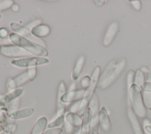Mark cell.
Segmentation results:
<instances>
[{
	"label": "cell",
	"instance_id": "ac0fdd59",
	"mask_svg": "<svg viewBox=\"0 0 151 134\" xmlns=\"http://www.w3.org/2000/svg\"><path fill=\"white\" fill-rule=\"evenodd\" d=\"M91 110L87 107L83 116V122L80 127V134H90Z\"/></svg>",
	"mask_w": 151,
	"mask_h": 134
},
{
	"label": "cell",
	"instance_id": "484cf974",
	"mask_svg": "<svg viewBox=\"0 0 151 134\" xmlns=\"http://www.w3.org/2000/svg\"><path fill=\"white\" fill-rule=\"evenodd\" d=\"M14 120L9 119V120L7 122V123L5 126V130L6 133H12L15 131V130L17 129V125L14 123Z\"/></svg>",
	"mask_w": 151,
	"mask_h": 134
},
{
	"label": "cell",
	"instance_id": "ffe728a7",
	"mask_svg": "<svg viewBox=\"0 0 151 134\" xmlns=\"http://www.w3.org/2000/svg\"><path fill=\"white\" fill-rule=\"evenodd\" d=\"M65 120L76 127L80 128L83 122V117L77 113L68 112L65 115Z\"/></svg>",
	"mask_w": 151,
	"mask_h": 134
},
{
	"label": "cell",
	"instance_id": "9a60e30c",
	"mask_svg": "<svg viewBox=\"0 0 151 134\" xmlns=\"http://www.w3.org/2000/svg\"><path fill=\"white\" fill-rule=\"evenodd\" d=\"M24 92L23 88H18L13 90L8 93L0 97V107H2L7 104L17 99L18 97L22 94Z\"/></svg>",
	"mask_w": 151,
	"mask_h": 134
},
{
	"label": "cell",
	"instance_id": "2e32d148",
	"mask_svg": "<svg viewBox=\"0 0 151 134\" xmlns=\"http://www.w3.org/2000/svg\"><path fill=\"white\" fill-rule=\"evenodd\" d=\"M34 113V110L33 108L28 107L19 110H16L14 112H10L8 114V117L12 120L22 119L30 117L33 115Z\"/></svg>",
	"mask_w": 151,
	"mask_h": 134
},
{
	"label": "cell",
	"instance_id": "8fae6325",
	"mask_svg": "<svg viewBox=\"0 0 151 134\" xmlns=\"http://www.w3.org/2000/svg\"><path fill=\"white\" fill-rule=\"evenodd\" d=\"M67 91V87L65 83L61 81L58 87L57 94V107H56V116H59L64 114L65 104L60 100L61 96Z\"/></svg>",
	"mask_w": 151,
	"mask_h": 134
},
{
	"label": "cell",
	"instance_id": "836d02e7",
	"mask_svg": "<svg viewBox=\"0 0 151 134\" xmlns=\"http://www.w3.org/2000/svg\"><path fill=\"white\" fill-rule=\"evenodd\" d=\"M19 104V100L16 99V100H14L13 102H12V103L9 105V107L8 109L10 110L11 111V112H14V111H15V110H16V109L18 107Z\"/></svg>",
	"mask_w": 151,
	"mask_h": 134
},
{
	"label": "cell",
	"instance_id": "60d3db41",
	"mask_svg": "<svg viewBox=\"0 0 151 134\" xmlns=\"http://www.w3.org/2000/svg\"><path fill=\"white\" fill-rule=\"evenodd\" d=\"M19 6L17 5V4H14L13 5H12V9L14 11H15V12H17V11H18V10H19Z\"/></svg>",
	"mask_w": 151,
	"mask_h": 134
},
{
	"label": "cell",
	"instance_id": "4fadbf2b",
	"mask_svg": "<svg viewBox=\"0 0 151 134\" xmlns=\"http://www.w3.org/2000/svg\"><path fill=\"white\" fill-rule=\"evenodd\" d=\"M127 116L134 134H145L144 130L138 119L137 116L135 115L130 107L127 109Z\"/></svg>",
	"mask_w": 151,
	"mask_h": 134
},
{
	"label": "cell",
	"instance_id": "b9f144b4",
	"mask_svg": "<svg viewBox=\"0 0 151 134\" xmlns=\"http://www.w3.org/2000/svg\"><path fill=\"white\" fill-rule=\"evenodd\" d=\"M146 79L149 82H151V71H149L146 75Z\"/></svg>",
	"mask_w": 151,
	"mask_h": 134
},
{
	"label": "cell",
	"instance_id": "ab89813d",
	"mask_svg": "<svg viewBox=\"0 0 151 134\" xmlns=\"http://www.w3.org/2000/svg\"><path fill=\"white\" fill-rule=\"evenodd\" d=\"M105 3V1L104 0H96L94 1V4L96 5V6L100 8Z\"/></svg>",
	"mask_w": 151,
	"mask_h": 134
},
{
	"label": "cell",
	"instance_id": "f546056e",
	"mask_svg": "<svg viewBox=\"0 0 151 134\" xmlns=\"http://www.w3.org/2000/svg\"><path fill=\"white\" fill-rule=\"evenodd\" d=\"M91 83V77L88 76H84L81 80V85L84 89H86Z\"/></svg>",
	"mask_w": 151,
	"mask_h": 134
},
{
	"label": "cell",
	"instance_id": "e0dca14e",
	"mask_svg": "<svg viewBox=\"0 0 151 134\" xmlns=\"http://www.w3.org/2000/svg\"><path fill=\"white\" fill-rule=\"evenodd\" d=\"M31 32L32 34L38 38H40L48 36L51 32V28L46 24H40L33 27Z\"/></svg>",
	"mask_w": 151,
	"mask_h": 134
},
{
	"label": "cell",
	"instance_id": "3957f363",
	"mask_svg": "<svg viewBox=\"0 0 151 134\" xmlns=\"http://www.w3.org/2000/svg\"><path fill=\"white\" fill-rule=\"evenodd\" d=\"M129 100L131 108L137 117L145 118L146 116V108L143 103L142 90L135 84H132L128 89Z\"/></svg>",
	"mask_w": 151,
	"mask_h": 134
},
{
	"label": "cell",
	"instance_id": "d6986e66",
	"mask_svg": "<svg viewBox=\"0 0 151 134\" xmlns=\"http://www.w3.org/2000/svg\"><path fill=\"white\" fill-rule=\"evenodd\" d=\"M85 60H86V58L84 55H80L77 59L71 74V77L73 80H76L79 78L82 72V70L83 69L84 65L85 63Z\"/></svg>",
	"mask_w": 151,
	"mask_h": 134
},
{
	"label": "cell",
	"instance_id": "f1b7e54d",
	"mask_svg": "<svg viewBox=\"0 0 151 134\" xmlns=\"http://www.w3.org/2000/svg\"><path fill=\"white\" fill-rule=\"evenodd\" d=\"M27 70L28 73L30 81H33L37 76V67H31L27 68Z\"/></svg>",
	"mask_w": 151,
	"mask_h": 134
},
{
	"label": "cell",
	"instance_id": "d6a6232c",
	"mask_svg": "<svg viewBox=\"0 0 151 134\" xmlns=\"http://www.w3.org/2000/svg\"><path fill=\"white\" fill-rule=\"evenodd\" d=\"M140 88L142 91L151 92V82L145 81Z\"/></svg>",
	"mask_w": 151,
	"mask_h": 134
},
{
	"label": "cell",
	"instance_id": "30bf717a",
	"mask_svg": "<svg viewBox=\"0 0 151 134\" xmlns=\"http://www.w3.org/2000/svg\"><path fill=\"white\" fill-rule=\"evenodd\" d=\"M118 30L119 22L117 21H113L109 25L106 31L103 40V44L104 46H109L112 43Z\"/></svg>",
	"mask_w": 151,
	"mask_h": 134
},
{
	"label": "cell",
	"instance_id": "f35d334b",
	"mask_svg": "<svg viewBox=\"0 0 151 134\" xmlns=\"http://www.w3.org/2000/svg\"><path fill=\"white\" fill-rule=\"evenodd\" d=\"M12 43L10 41L9 37L7 38L2 39L0 38V46H3V45H12Z\"/></svg>",
	"mask_w": 151,
	"mask_h": 134
},
{
	"label": "cell",
	"instance_id": "ba28073f",
	"mask_svg": "<svg viewBox=\"0 0 151 134\" xmlns=\"http://www.w3.org/2000/svg\"><path fill=\"white\" fill-rule=\"evenodd\" d=\"M10 27L11 29L14 32V33H16L28 40L34 41L43 47L45 46V43L43 41V40L34 37L32 34L31 31L26 28L25 27H24L15 22H12L10 24Z\"/></svg>",
	"mask_w": 151,
	"mask_h": 134
},
{
	"label": "cell",
	"instance_id": "5bb4252c",
	"mask_svg": "<svg viewBox=\"0 0 151 134\" xmlns=\"http://www.w3.org/2000/svg\"><path fill=\"white\" fill-rule=\"evenodd\" d=\"M99 125L102 130L109 133L111 130V122L108 112L104 106H103L99 111Z\"/></svg>",
	"mask_w": 151,
	"mask_h": 134
},
{
	"label": "cell",
	"instance_id": "44dd1931",
	"mask_svg": "<svg viewBox=\"0 0 151 134\" xmlns=\"http://www.w3.org/2000/svg\"><path fill=\"white\" fill-rule=\"evenodd\" d=\"M47 119L45 116L40 117L35 122L31 134H42L47 127Z\"/></svg>",
	"mask_w": 151,
	"mask_h": 134
},
{
	"label": "cell",
	"instance_id": "7bdbcfd3",
	"mask_svg": "<svg viewBox=\"0 0 151 134\" xmlns=\"http://www.w3.org/2000/svg\"><path fill=\"white\" fill-rule=\"evenodd\" d=\"M76 89V84L75 83H72L70 87V89L68 91H73V90H75Z\"/></svg>",
	"mask_w": 151,
	"mask_h": 134
},
{
	"label": "cell",
	"instance_id": "1f68e13d",
	"mask_svg": "<svg viewBox=\"0 0 151 134\" xmlns=\"http://www.w3.org/2000/svg\"><path fill=\"white\" fill-rule=\"evenodd\" d=\"M62 132V129L60 128H50L44 132L42 134H61Z\"/></svg>",
	"mask_w": 151,
	"mask_h": 134
},
{
	"label": "cell",
	"instance_id": "74e56055",
	"mask_svg": "<svg viewBox=\"0 0 151 134\" xmlns=\"http://www.w3.org/2000/svg\"><path fill=\"white\" fill-rule=\"evenodd\" d=\"M134 8L137 11L141 9V2L140 1H129Z\"/></svg>",
	"mask_w": 151,
	"mask_h": 134
},
{
	"label": "cell",
	"instance_id": "bcb514c9",
	"mask_svg": "<svg viewBox=\"0 0 151 134\" xmlns=\"http://www.w3.org/2000/svg\"><path fill=\"white\" fill-rule=\"evenodd\" d=\"M2 17V14H1V13L0 12V19Z\"/></svg>",
	"mask_w": 151,
	"mask_h": 134
},
{
	"label": "cell",
	"instance_id": "277c9868",
	"mask_svg": "<svg viewBox=\"0 0 151 134\" xmlns=\"http://www.w3.org/2000/svg\"><path fill=\"white\" fill-rule=\"evenodd\" d=\"M101 68L100 66H97L91 75V83L89 86L86 89L85 94L83 99L81 100V103L77 113L80 116H83L86 109L88 107L89 103L95 94L96 89L98 85L99 80L100 76Z\"/></svg>",
	"mask_w": 151,
	"mask_h": 134
},
{
	"label": "cell",
	"instance_id": "d4e9b609",
	"mask_svg": "<svg viewBox=\"0 0 151 134\" xmlns=\"http://www.w3.org/2000/svg\"><path fill=\"white\" fill-rule=\"evenodd\" d=\"M64 128L65 131L68 134H74L75 133L80 130V128L76 127L65 120L64 123Z\"/></svg>",
	"mask_w": 151,
	"mask_h": 134
},
{
	"label": "cell",
	"instance_id": "5b68a950",
	"mask_svg": "<svg viewBox=\"0 0 151 134\" xmlns=\"http://www.w3.org/2000/svg\"><path fill=\"white\" fill-rule=\"evenodd\" d=\"M88 107L91 110L90 134H99L100 103L96 94H94L91 99Z\"/></svg>",
	"mask_w": 151,
	"mask_h": 134
},
{
	"label": "cell",
	"instance_id": "4dcf8cb0",
	"mask_svg": "<svg viewBox=\"0 0 151 134\" xmlns=\"http://www.w3.org/2000/svg\"><path fill=\"white\" fill-rule=\"evenodd\" d=\"M42 22V19L41 18H38V19L34 20L33 21L28 23L27 25H25V28L31 31L33 27H34L38 25L41 24Z\"/></svg>",
	"mask_w": 151,
	"mask_h": 134
},
{
	"label": "cell",
	"instance_id": "7c38bea8",
	"mask_svg": "<svg viewBox=\"0 0 151 134\" xmlns=\"http://www.w3.org/2000/svg\"><path fill=\"white\" fill-rule=\"evenodd\" d=\"M30 81L29 76L27 70L20 74L18 76L11 79L7 83V87L9 89H16L28 81Z\"/></svg>",
	"mask_w": 151,
	"mask_h": 134
},
{
	"label": "cell",
	"instance_id": "cb8c5ba5",
	"mask_svg": "<svg viewBox=\"0 0 151 134\" xmlns=\"http://www.w3.org/2000/svg\"><path fill=\"white\" fill-rule=\"evenodd\" d=\"M142 94L145 106L146 108L151 110V92H145L142 91Z\"/></svg>",
	"mask_w": 151,
	"mask_h": 134
},
{
	"label": "cell",
	"instance_id": "9c48e42d",
	"mask_svg": "<svg viewBox=\"0 0 151 134\" xmlns=\"http://www.w3.org/2000/svg\"><path fill=\"white\" fill-rule=\"evenodd\" d=\"M86 89L75 90L66 91L61 97L60 100L63 103H69L81 100L85 94Z\"/></svg>",
	"mask_w": 151,
	"mask_h": 134
},
{
	"label": "cell",
	"instance_id": "8d00e7d4",
	"mask_svg": "<svg viewBox=\"0 0 151 134\" xmlns=\"http://www.w3.org/2000/svg\"><path fill=\"white\" fill-rule=\"evenodd\" d=\"M143 129L147 132L151 134V123L147 120L146 119L143 123Z\"/></svg>",
	"mask_w": 151,
	"mask_h": 134
},
{
	"label": "cell",
	"instance_id": "d590c367",
	"mask_svg": "<svg viewBox=\"0 0 151 134\" xmlns=\"http://www.w3.org/2000/svg\"><path fill=\"white\" fill-rule=\"evenodd\" d=\"M8 30L5 27L0 28V38L2 39L8 38Z\"/></svg>",
	"mask_w": 151,
	"mask_h": 134
},
{
	"label": "cell",
	"instance_id": "603a6c76",
	"mask_svg": "<svg viewBox=\"0 0 151 134\" xmlns=\"http://www.w3.org/2000/svg\"><path fill=\"white\" fill-rule=\"evenodd\" d=\"M145 82V75L143 71L140 69L137 70L136 71H135L134 84H136L139 87H140Z\"/></svg>",
	"mask_w": 151,
	"mask_h": 134
},
{
	"label": "cell",
	"instance_id": "4316f807",
	"mask_svg": "<svg viewBox=\"0 0 151 134\" xmlns=\"http://www.w3.org/2000/svg\"><path fill=\"white\" fill-rule=\"evenodd\" d=\"M14 4V1L12 0H0V11L12 7Z\"/></svg>",
	"mask_w": 151,
	"mask_h": 134
},
{
	"label": "cell",
	"instance_id": "7402d4cb",
	"mask_svg": "<svg viewBox=\"0 0 151 134\" xmlns=\"http://www.w3.org/2000/svg\"><path fill=\"white\" fill-rule=\"evenodd\" d=\"M65 122V115H62L61 116H57L54 120L51 121L47 125V128H56L63 125Z\"/></svg>",
	"mask_w": 151,
	"mask_h": 134
},
{
	"label": "cell",
	"instance_id": "ee69618b",
	"mask_svg": "<svg viewBox=\"0 0 151 134\" xmlns=\"http://www.w3.org/2000/svg\"><path fill=\"white\" fill-rule=\"evenodd\" d=\"M144 130V129H143ZM144 132H145V134H150V133H148V132H147L146 131H145V130H144Z\"/></svg>",
	"mask_w": 151,
	"mask_h": 134
},
{
	"label": "cell",
	"instance_id": "8992f818",
	"mask_svg": "<svg viewBox=\"0 0 151 134\" xmlns=\"http://www.w3.org/2000/svg\"><path fill=\"white\" fill-rule=\"evenodd\" d=\"M49 63V60L41 57H28L14 60L11 64L19 68H29Z\"/></svg>",
	"mask_w": 151,
	"mask_h": 134
},
{
	"label": "cell",
	"instance_id": "e575fe53",
	"mask_svg": "<svg viewBox=\"0 0 151 134\" xmlns=\"http://www.w3.org/2000/svg\"><path fill=\"white\" fill-rule=\"evenodd\" d=\"M80 103H81V100L78 101V102H76L74 103H73L70 108V112L77 113L78 109H79Z\"/></svg>",
	"mask_w": 151,
	"mask_h": 134
},
{
	"label": "cell",
	"instance_id": "83f0119b",
	"mask_svg": "<svg viewBox=\"0 0 151 134\" xmlns=\"http://www.w3.org/2000/svg\"><path fill=\"white\" fill-rule=\"evenodd\" d=\"M134 75H135V71L133 70H130L126 77V81H127V89L134 84Z\"/></svg>",
	"mask_w": 151,
	"mask_h": 134
},
{
	"label": "cell",
	"instance_id": "7a4b0ae2",
	"mask_svg": "<svg viewBox=\"0 0 151 134\" xmlns=\"http://www.w3.org/2000/svg\"><path fill=\"white\" fill-rule=\"evenodd\" d=\"M9 38L12 44L22 48L31 54L41 57H45L48 55V52L45 47L28 40L16 33H11L9 35Z\"/></svg>",
	"mask_w": 151,
	"mask_h": 134
},
{
	"label": "cell",
	"instance_id": "52a82bcc",
	"mask_svg": "<svg viewBox=\"0 0 151 134\" xmlns=\"http://www.w3.org/2000/svg\"><path fill=\"white\" fill-rule=\"evenodd\" d=\"M0 53L2 55L9 58H24L31 55L25 50L14 44L0 47Z\"/></svg>",
	"mask_w": 151,
	"mask_h": 134
},
{
	"label": "cell",
	"instance_id": "f6af8a7d",
	"mask_svg": "<svg viewBox=\"0 0 151 134\" xmlns=\"http://www.w3.org/2000/svg\"><path fill=\"white\" fill-rule=\"evenodd\" d=\"M74 134H80V130L78 131V132H76V133H75Z\"/></svg>",
	"mask_w": 151,
	"mask_h": 134
},
{
	"label": "cell",
	"instance_id": "6da1fadb",
	"mask_svg": "<svg viewBox=\"0 0 151 134\" xmlns=\"http://www.w3.org/2000/svg\"><path fill=\"white\" fill-rule=\"evenodd\" d=\"M126 66L124 58L114 59L110 61L100 75L97 87L105 89L114 83L124 71Z\"/></svg>",
	"mask_w": 151,
	"mask_h": 134
}]
</instances>
